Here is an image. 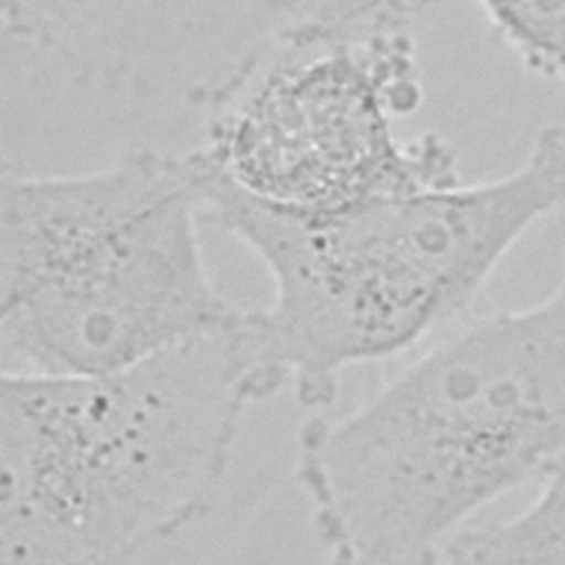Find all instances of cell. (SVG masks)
Instances as JSON below:
<instances>
[{"label":"cell","mask_w":565,"mask_h":565,"mask_svg":"<svg viewBox=\"0 0 565 565\" xmlns=\"http://www.w3.org/2000/svg\"><path fill=\"white\" fill-rule=\"evenodd\" d=\"M565 459V260L541 300L437 338L358 406L318 411L294 475L324 565H441L486 505Z\"/></svg>","instance_id":"6da1fadb"},{"label":"cell","mask_w":565,"mask_h":565,"mask_svg":"<svg viewBox=\"0 0 565 565\" xmlns=\"http://www.w3.org/2000/svg\"><path fill=\"white\" fill-rule=\"evenodd\" d=\"M205 221L267 271L269 302L243 338L276 395L327 411L351 366L411 351L459 320L512 247L565 210V121L543 126L510 172L296 212L254 201L194 150Z\"/></svg>","instance_id":"7a4b0ae2"},{"label":"cell","mask_w":565,"mask_h":565,"mask_svg":"<svg viewBox=\"0 0 565 565\" xmlns=\"http://www.w3.org/2000/svg\"><path fill=\"white\" fill-rule=\"evenodd\" d=\"M238 318L93 375L0 377V565H137L199 523L271 393Z\"/></svg>","instance_id":"3957f363"},{"label":"cell","mask_w":565,"mask_h":565,"mask_svg":"<svg viewBox=\"0 0 565 565\" xmlns=\"http://www.w3.org/2000/svg\"><path fill=\"white\" fill-rule=\"evenodd\" d=\"M194 150L0 172V369L119 371L232 324L201 245Z\"/></svg>","instance_id":"277c9868"},{"label":"cell","mask_w":565,"mask_h":565,"mask_svg":"<svg viewBox=\"0 0 565 565\" xmlns=\"http://www.w3.org/2000/svg\"><path fill=\"white\" fill-rule=\"evenodd\" d=\"M422 102L411 20L316 35L267 62L194 148L241 194L296 212L335 210L463 179L437 132L402 137Z\"/></svg>","instance_id":"5b68a950"},{"label":"cell","mask_w":565,"mask_h":565,"mask_svg":"<svg viewBox=\"0 0 565 565\" xmlns=\"http://www.w3.org/2000/svg\"><path fill=\"white\" fill-rule=\"evenodd\" d=\"M441 565H565V459L516 514L461 530Z\"/></svg>","instance_id":"8992f818"},{"label":"cell","mask_w":565,"mask_h":565,"mask_svg":"<svg viewBox=\"0 0 565 565\" xmlns=\"http://www.w3.org/2000/svg\"><path fill=\"white\" fill-rule=\"evenodd\" d=\"M505 46L565 90V0H477Z\"/></svg>","instance_id":"52a82bcc"}]
</instances>
